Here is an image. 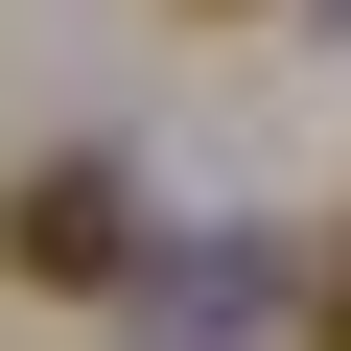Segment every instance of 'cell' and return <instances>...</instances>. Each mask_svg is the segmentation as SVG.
<instances>
[{"label":"cell","mask_w":351,"mask_h":351,"mask_svg":"<svg viewBox=\"0 0 351 351\" xmlns=\"http://www.w3.org/2000/svg\"><path fill=\"white\" fill-rule=\"evenodd\" d=\"M0 258H24V281H117V258H141L117 164H24V188H0Z\"/></svg>","instance_id":"cell-1"},{"label":"cell","mask_w":351,"mask_h":351,"mask_svg":"<svg viewBox=\"0 0 351 351\" xmlns=\"http://www.w3.org/2000/svg\"><path fill=\"white\" fill-rule=\"evenodd\" d=\"M328 351H351V258H328Z\"/></svg>","instance_id":"cell-2"}]
</instances>
